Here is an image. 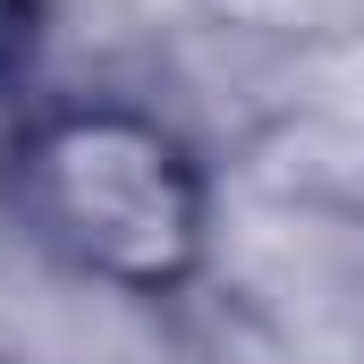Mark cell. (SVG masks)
<instances>
[{"mask_svg": "<svg viewBox=\"0 0 364 364\" xmlns=\"http://www.w3.org/2000/svg\"><path fill=\"white\" fill-rule=\"evenodd\" d=\"M0 364H17V356H0Z\"/></svg>", "mask_w": 364, "mask_h": 364, "instance_id": "3957f363", "label": "cell"}, {"mask_svg": "<svg viewBox=\"0 0 364 364\" xmlns=\"http://www.w3.org/2000/svg\"><path fill=\"white\" fill-rule=\"evenodd\" d=\"M34 17H43V0H0V85L34 60Z\"/></svg>", "mask_w": 364, "mask_h": 364, "instance_id": "7a4b0ae2", "label": "cell"}, {"mask_svg": "<svg viewBox=\"0 0 364 364\" xmlns=\"http://www.w3.org/2000/svg\"><path fill=\"white\" fill-rule=\"evenodd\" d=\"M17 229L119 296H178L212 263V178L170 119L119 93L34 102L0 153Z\"/></svg>", "mask_w": 364, "mask_h": 364, "instance_id": "6da1fadb", "label": "cell"}]
</instances>
